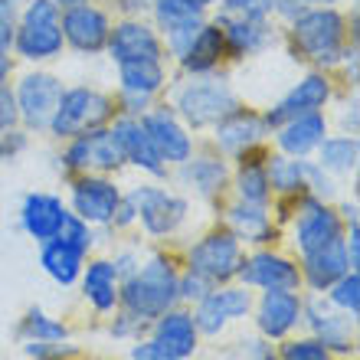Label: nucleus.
Listing matches in <instances>:
<instances>
[{"label":"nucleus","instance_id":"obj_1","mask_svg":"<svg viewBox=\"0 0 360 360\" xmlns=\"http://www.w3.org/2000/svg\"><path fill=\"white\" fill-rule=\"evenodd\" d=\"M295 59H308L318 69L341 66L347 49V17L338 7H304L288 23Z\"/></svg>","mask_w":360,"mask_h":360},{"label":"nucleus","instance_id":"obj_51","mask_svg":"<svg viewBox=\"0 0 360 360\" xmlns=\"http://www.w3.org/2000/svg\"><path fill=\"white\" fill-rule=\"evenodd\" d=\"M304 7H334V4H341V0H298Z\"/></svg>","mask_w":360,"mask_h":360},{"label":"nucleus","instance_id":"obj_23","mask_svg":"<svg viewBox=\"0 0 360 360\" xmlns=\"http://www.w3.org/2000/svg\"><path fill=\"white\" fill-rule=\"evenodd\" d=\"M302 302L298 295L282 292V288H266L262 302H259V331L266 338H285L295 324L302 321Z\"/></svg>","mask_w":360,"mask_h":360},{"label":"nucleus","instance_id":"obj_49","mask_svg":"<svg viewBox=\"0 0 360 360\" xmlns=\"http://www.w3.org/2000/svg\"><path fill=\"white\" fill-rule=\"evenodd\" d=\"M118 10L124 17H144L151 10V0H118Z\"/></svg>","mask_w":360,"mask_h":360},{"label":"nucleus","instance_id":"obj_52","mask_svg":"<svg viewBox=\"0 0 360 360\" xmlns=\"http://www.w3.org/2000/svg\"><path fill=\"white\" fill-rule=\"evenodd\" d=\"M59 10H69V7H79V4H92V0H53Z\"/></svg>","mask_w":360,"mask_h":360},{"label":"nucleus","instance_id":"obj_53","mask_svg":"<svg viewBox=\"0 0 360 360\" xmlns=\"http://www.w3.org/2000/svg\"><path fill=\"white\" fill-rule=\"evenodd\" d=\"M197 4H200V7H203V10H210V7H213V4H217V0H197Z\"/></svg>","mask_w":360,"mask_h":360},{"label":"nucleus","instance_id":"obj_17","mask_svg":"<svg viewBox=\"0 0 360 360\" xmlns=\"http://www.w3.org/2000/svg\"><path fill=\"white\" fill-rule=\"evenodd\" d=\"M118 203H122V190L105 174H82L72 180V210L86 223H112Z\"/></svg>","mask_w":360,"mask_h":360},{"label":"nucleus","instance_id":"obj_37","mask_svg":"<svg viewBox=\"0 0 360 360\" xmlns=\"http://www.w3.org/2000/svg\"><path fill=\"white\" fill-rule=\"evenodd\" d=\"M23 334L37 344H56V341H66L69 338L66 328L59 321H53V318H46L43 311H30V318L23 321Z\"/></svg>","mask_w":360,"mask_h":360},{"label":"nucleus","instance_id":"obj_26","mask_svg":"<svg viewBox=\"0 0 360 360\" xmlns=\"http://www.w3.org/2000/svg\"><path fill=\"white\" fill-rule=\"evenodd\" d=\"M197 324L187 311H164L154 324V341L161 344L164 351H171L177 360L197 351Z\"/></svg>","mask_w":360,"mask_h":360},{"label":"nucleus","instance_id":"obj_7","mask_svg":"<svg viewBox=\"0 0 360 360\" xmlns=\"http://www.w3.org/2000/svg\"><path fill=\"white\" fill-rule=\"evenodd\" d=\"M63 164L79 174H112L124 164V154L118 148L115 131L108 124H102V128H92L79 138H69Z\"/></svg>","mask_w":360,"mask_h":360},{"label":"nucleus","instance_id":"obj_28","mask_svg":"<svg viewBox=\"0 0 360 360\" xmlns=\"http://www.w3.org/2000/svg\"><path fill=\"white\" fill-rule=\"evenodd\" d=\"M344 272H351V262H347V249H344L341 239L304 256V278H308V285L318 288V292H321V288H331Z\"/></svg>","mask_w":360,"mask_h":360},{"label":"nucleus","instance_id":"obj_13","mask_svg":"<svg viewBox=\"0 0 360 360\" xmlns=\"http://www.w3.org/2000/svg\"><path fill=\"white\" fill-rule=\"evenodd\" d=\"M331 95H334L331 79L324 76L321 69H314L302 82H295L262 118H266L269 131H272V128H278V124H285L288 118H298V115H304V112H324V105L331 102Z\"/></svg>","mask_w":360,"mask_h":360},{"label":"nucleus","instance_id":"obj_24","mask_svg":"<svg viewBox=\"0 0 360 360\" xmlns=\"http://www.w3.org/2000/svg\"><path fill=\"white\" fill-rule=\"evenodd\" d=\"M66 213L69 210L63 207V200L53 197V193H27L23 210H20V223L33 239L46 243V239H53L59 233Z\"/></svg>","mask_w":360,"mask_h":360},{"label":"nucleus","instance_id":"obj_35","mask_svg":"<svg viewBox=\"0 0 360 360\" xmlns=\"http://www.w3.org/2000/svg\"><path fill=\"white\" fill-rule=\"evenodd\" d=\"M239 171H236V190H239V200L246 203H266L272 187H269V174H266V164L262 161H252V151L239 158Z\"/></svg>","mask_w":360,"mask_h":360},{"label":"nucleus","instance_id":"obj_21","mask_svg":"<svg viewBox=\"0 0 360 360\" xmlns=\"http://www.w3.org/2000/svg\"><path fill=\"white\" fill-rule=\"evenodd\" d=\"M249 308H252V298L243 288H219V292H207L200 298L197 308V331L203 334H217L223 331V324L233 321V318H246Z\"/></svg>","mask_w":360,"mask_h":360},{"label":"nucleus","instance_id":"obj_12","mask_svg":"<svg viewBox=\"0 0 360 360\" xmlns=\"http://www.w3.org/2000/svg\"><path fill=\"white\" fill-rule=\"evenodd\" d=\"M266 174L269 187L278 193H302V190H314V197L334 193V180L328 177V171H321L314 161H304V158H288V154L266 158Z\"/></svg>","mask_w":360,"mask_h":360},{"label":"nucleus","instance_id":"obj_44","mask_svg":"<svg viewBox=\"0 0 360 360\" xmlns=\"http://www.w3.org/2000/svg\"><path fill=\"white\" fill-rule=\"evenodd\" d=\"M20 124V112H17V98L10 92V86L0 89V134L10 131V128H17Z\"/></svg>","mask_w":360,"mask_h":360},{"label":"nucleus","instance_id":"obj_33","mask_svg":"<svg viewBox=\"0 0 360 360\" xmlns=\"http://www.w3.org/2000/svg\"><path fill=\"white\" fill-rule=\"evenodd\" d=\"M229 226H233V236L246 239V243H266V239H272V223H269L266 203H246V200H239L236 207H229Z\"/></svg>","mask_w":360,"mask_h":360},{"label":"nucleus","instance_id":"obj_25","mask_svg":"<svg viewBox=\"0 0 360 360\" xmlns=\"http://www.w3.org/2000/svg\"><path fill=\"white\" fill-rule=\"evenodd\" d=\"M236 275H243V282L246 285H259V288H282V292H292V288H298V282H302L298 269H295L288 259L272 256V252H259V256H252L249 262L239 266Z\"/></svg>","mask_w":360,"mask_h":360},{"label":"nucleus","instance_id":"obj_43","mask_svg":"<svg viewBox=\"0 0 360 360\" xmlns=\"http://www.w3.org/2000/svg\"><path fill=\"white\" fill-rule=\"evenodd\" d=\"M207 292H213V282L210 278H203V275L197 272H187L184 278H177V298H203Z\"/></svg>","mask_w":360,"mask_h":360},{"label":"nucleus","instance_id":"obj_30","mask_svg":"<svg viewBox=\"0 0 360 360\" xmlns=\"http://www.w3.org/2000/svg\"><path fill=\"white\" fill-rule=\"evenodd\" d=\"M167 86V69L164 59H138L118 66V89L134 95H158Z\"/></svg>","mask_w":360,"mask_h":360},{"label":"nucleus","instance_id":"obj_50","mask_svg":"<svg viewBox=\"0 0 360 360\" xmlns=\"http://www.w3.org/2000/svg\"><path fill=\"white\" fill-rule=\"evenodd\" d=\"M10 72H13V59H10V49H0V86H7Z\"/></svg>","mask_w":360,"mask_h":360},{"label":"nucleus","instance_id":"obj_19","mask_svg":"<svg viewBox=\"0 0 360 360\" xmlns=\"http://www.w3.org/2000/svg\"><path fill=\"white\" fill-rule=\"evenodd\" d=\"M278 151L288 158H308L318 151V144L328 138V115L324 112H304L298 118H288L285 124L272 128Z\"/></svg>","mask_w":360,"mask_h":360},{"label":"nucleus","instance_id":"obj_34","mask_svg":"<svg viewBox=\"0 0 360 360\" xmlns=\"http://www.w3.org/2000/svg\"><path fill=\"white\" fill-rule=\"evenodd\" d=\"M82 288H86V298L98 308V311H112L115 302H118V275H115L112 262H92L82 278Z\"/></svg>","mask_w":360,"mask_h":360},{"label":"nucleus","instance_id":"obj_5","mask_svg":"<svg viewBox=\"0 0 360 360\" xmlns=\"http://www.w3.org/2000/svg\"><path fill=\"white\" fill-rule=\"evenodd\" d=\"M112 118H115V102L108 95L92 86H72L63 89L46 131L53 138H59V141H69V138L92 131V128H102Z\"/></svg>","mask_w":360,"mask_h":360},{"label":"nucleus","instance_id":"obj_10","mask_svg":"<svg viewBox=\"0 0 360 360\" xmlns=\"http://www.w3.org/2000/svg\"><path fill=\"white\" fill-rule=\"evenodd\" d=\"M144 128V134H148V141L154 144V151L161 154V161L171 167V164H184L193 154V138H190V128L184 122H180L177 115H174V108H167V105H161V108H148V112L138 118Z\"/></svg>","mask_w":360,"mask_h":360},{"label":"nucleus","instance_id":"obj_36","mask_svg":"<svg viewBox=\"0 0 360 360\" xmlns=\"http://www.w3.org/2000/svg\"><path fill=\"white\" fill-rule=\"evenodd\" d=\"M148 13L154 17L158 30H167L174 23H184V20H193V17H207V10L200 7L197 0H151Z\"/></svg>","mask_w":360,"mask_h":360},{"label":"nucleus","instance_id":"obj_27","mask_svg":"<svg viewBox=\"0 0 360 360\" xmlns=\"http://www.w3.org/2000/svg\"><path fill=\"white\" fill-rule=\"evenodd\" d=\"M180 177H184L187 187L197 190L200 197H217L226 187L229 167L223 158H213V154H200V158L190 154L187 161L180 164Z\"/></svg>","mask_w":360,"mask_h":360},{"label":"nucleus","instance_id":"obj_22","mask_svg":"<svg viewBox=\"0 0 360 360\" xmlns=\"http://www.w3.org/2000/svg\"><path fill=\"white\" fill-rule=\"evenodd\" d=\"M223 59H226L223 30H219L217 20H207V23L197 30V37L190 39V46L180 53L177 66L184 69L187 76H203V72H217Z\"/></svg>","mask_w":360,"mask_h":360},{"label":"nucleus","instance_id":"obj_15","mask_svg":"<svg viewBox=\"0 0 360 360\" xmlns=\"http://www.w3.org/2000/svg\"><path fill=\"white\" fill-rule=\"evenodd\" d=\"M269 124L262 115L249 112V108H233L229 115H223L217 124H213V144H217L223 154L229 158H243V154L256 151L259 144L269 138Z\"/></svg>","mask_w":360,"mask_h":360},{"label":"nucleus","instance_id":"obj_11","mask_svg":"<svg viewBox=\"0 0 360 360\" xmlns=\"http://www.w3.org/2000/svg\"><path fill=\"white\" fill-rule=\"evenodd\" d=\"M59 27H63L66 46H72L82 56H95V53H105V43L112 33V17L95 4H79V7L63 10Z\"/></svg>","mask_w":360,"mask_h":360},{"label":"nucleus","instance_id":"obj_18","mask_svg":"<svg viewBox=\"0 0 360 360\" xmlns=\"http://www.w3.org/2000/svg\"><path fill=\"white\" fill-rule=\"evenodd\" d=\"M341 239V219L331 207H324L321 197H304L302 203V217H298V226H295V243L304 256L314 252V249H324Z\"/></svg>","mask_w":360,"mask_h":360},{"label":"nucleus","instance_id":"obj_29","mask_svg":"<svg viewBox=\"0 0 360 360\" xmlns=\"http://www.w3.org/2000/svg\"><path fill=\"white\" fill-rule=\"evenodd\" d=\"M351 321H354V318L331 314L321 302H311V304H308V324H311V331L318 334V341H321L328 351H341V354H351L354 351Z\"/></svg>","mask_w":360,"mask_h":360},{"label":"nucleus","instance_id":"obj_39","mask_svg":"<svg viewBox=\"0 0 360 360\" xmlns=\"http://www.w3.org/2000/svg\"><path fill=\"white\" fill-rule=\"evenodd\" d=\"M56 236L66 239V243H72V246L82 249V252H89V246H92V233H89V223H86L82 217H76V213H66V219H63V226H59Z\"/></svg>","mask_w":360,"mask_h":360},{"label":"nucleus","instance_id":"obj_6","mask_svg":"<svg viewBox=\"0 0 360 360\" xmlns=\"http://www.w3.org/2000/svg\"><path fill=\"white\" fill-rule=\"evenodd\" d=\"M63 89H66L63 79L53 76V72H43V69L27 72V76L20 79L17 89H13V98H17L20 122H23L27 131H46Z\"/></svg>","mask_w":360,"mask_h":360},{"label":"nucleus","instance_id":"obj_46","mask_svg":"<svg viewBox=\"0 0 360 360\" xmlns=\"http://www.w3.org/2000/svg\"><path fill=\"white\" fill-rule=\"evenodd\" d=\"M27 148V131H17V128H10V131L0 134V161H7L13 154H20Z\"/></svg>","mask_w":360,"mask_h":360},{"label":"nucleus","instance_id":"obj_16","mask_svg":"<svg viewBox=\"0 0 360 360\" xmlns=\"http://www.w3.org/2000/svg\"><path fill=\"white\" fill-rule=\"evenodd\" d=\"M223 30L226 39V56L233 59H246V56H259L269 46H275V33L272 17H233V13H217L213 17Z\"/></svg>","mask_w":360,"mask_h":360},{"label":"nucleus","instance_id":"obj_32","mask_svg":"<svg viewBox=\"0 0 360 360\" xmlns=\"http://www.w3.org/2000/svg\"><path fill=\"white\" fill-rule=\"evenodd\" d=\"M318 167L328 174H351L357 171V158H360V148H357V138L354 134H328L321 144H318Z\"/></svg>","mask_w":360,"mask_h":360},{"label":"nucleus","instance_id":"obj_54","mask_svg":"<svg viewBox=\"0 0 360 360\" xmlns=\"http://www.w3.org/2000/svg\"><path fill=\"white\" fill-rule=\"evenodd\" d=\"M0 89H4V86H0Z\"/></svg>","mask_w":360,"mask_h":360},{"label":"nucleus","instance_id":"obj_14","mask_svg":"<svg viewBox=\"0 0 360 360\" xmlns=\"http://www.w3.org/2000/svg\"><path fill=\"white\" fill-rule=\"evenodd\" d=\"M243 266V252H239V239L233 233H210L190 249V272L203 275L210 282H226Z\"/></svg>","mask_w":360,"mask_h":360},{"label":"nucleus","instance_id":"obj_4","mask_svg":"<svg viewBox=\"0 0 360 360\" xmlns=\"http://www.w3.org/2000/svg\"><path fill=\"white\" fill-rule=\"evenodd\" d=\"M124 308L144 321L161 318L164 311H171V304L177 302V272H174L171 259L151 256L141 266V272H131L122 292Z\"/></svg>","mask_w":360,"mask_h":360},{"label":"nucleus","instance_id":"obj_31","mask_svg":"<svg viewBox=\"0 0 360 360\" xmlns=\"http://www.w3.org/2000/svg\"><path fill=\"white\" fill-rule=\"evenodd\" d=\"M82 249H76L72 243H66V239H46L43 243V269H46L53 278H56L59 285H72L79 278V269H82Z\"/></svg>","mask_w":360,"mask_h":360},{"label":"nucleus","instance_id":"obj_45","mask_svg":"<svg viewBox=\"0 0 360 360\" xmlns=\"http://www.w3.org/2000/svg\"><path fill=\"white\" fill-rule=\"evenodd\" d=\"M151 105H154V95H134V92L118 95V108H122V115H131V118H141Z\"/></svg>","mask_w":360,"mask_h":360},{"label":"nucleus","instance_id":"obj_47","mask_svg":"<svg viewBox=\"0 0 360 360\" xmlns=\"http://www.w3.org/2000/svg\"><path fill=\"white\" fill-rule=\"evenodd\" d=\"M131 360H177L171 351H164L158 341H148V344H138L131 354Z\"/></svg>","mask_w":360,"mask_h":360},{"label":"nucleus","instance_id":"obj_40","mask_svg":"<svg viewBox=\"0 0 360 360\" xmlns=\"http://www.w3.org/2000/svg\"><path fill=\"white\" fill-rule=\"evenodd\" d=\"M282 357L285 360H331V351H328L318 338H304V341L285 344Z\"/></svg>","mask_w":360,"mask_h":360},{"label":"nucleus","instance_id":"obj_48","mask_svg":"<svg viewBox=\"0 0 360 360\" xmlns=\"http://www.w3.org/2000/svg\"><path fill=\"white\" fill-rule=\"evenodd\" d=\"M239 360H269V347L262 341H239Z\"/></svg>","mask_w":360,"mask_h":360},{"label":"nucleus","instance_id":"obj_2","mask_svg":"<svg viewBox=\"0 0 360 360\" xmlns=\"http://www.w3.org/2000/svg\"><path fill=\"white\" fill-rule=\"evenodd\" d=\"M171 108L190 131H203V128H213L223 115L239 108V98L233 92V86H229V79L219 76V69H217V72L190 76L174 92Z\"/></svg>","mask_w":360,"mask_h":360},{"label":"nucleus","instance_id":"obj_41","mask_svg":"<svg viewBox=\"0 0 360 360\" xmlns=\"http://www.w3.org/2000/svg\"><path fill=\"white\" fill-rule=\"evenodd\" d=\"M219 13H233V17H272L275 0H217Z\"/></svg>","mask_w":360,"mask_h":360},{"label":"nucleus","instance_id":"obj_8","mask_svg":"<svg viewBox=\"0 0 360 360\" xmlns=\"http://www.w3.org/2000/svg\"><path fill=\"white\" fill-rule=\"evenodd\" d=\"M105 53L115 66L122 63H138V59H164V39L158 33L154 23H148L144 17H124L118 23H112Z\"/></svg>","mask_w":360,"mask_h":360},{"label":"nucleus","instance_id":"obj_38","mask_svg":"<svg viewBox=\"0 0 360 360\" xmlns=\"http://www.w3.org/2000/svg\"><path fill=\"white\" fill-rule=\"evenodd\" d=\"M334 292H331V302L341 308L347 318H357V311H360V275L354 272H344L338 282L331 285Z\"/></svg>","mask_w":360,"mask_h":360},{"label":"nucleus","instance_id":"obj_3","mask_svg":"<svg viewBox=\"0 0 360 360\" xmlns=\"http://www.w3.org/2000/svg\"><path fill=\"white\" fill-rule=\"evenodd\" d=\"M59 17H63V10L53 0H23L10 49L27 63H49V59L63 56L66 39H63Z\"/></svg>","mask_w":360,"mask_h":360},{"label":"nucleus","instance_id":"obj_42","mask_svg":"<svg viewBox=\"0 0 360 360\" xmlns=\"http://www.w3.org/2000/svg\"><path fill=\"white\" fill-rule=\"evenodd\" d=\"M20 10H23V0H0V49H10L13 43Z\"/></svg>","mask_w":360,"mask_h":360},{"label":"nucleus","instance_id":"obj_20","mask_svg":"<svg viewBox=\"0 0 360 360\" xmlns=\"http://www.w3.org/2000/svg\"><path fill=\"white\" fill-rule=\"evenodd\" d=\"M112 131H115V138H118L124 164H134V167H141V171L151 174V177H167V164L161 161V154L154 151V144L148 141V134H144L138 118H131V115L115 118Z\"/></svg>","mask_w":360,"mask_h":360},{"label":"nucleus","instance_id":"obj_9","mask_svg":"<svg viewBox=\"0 0 360 360\" xmlns=\"http://www.w3.org/2000/svg\"><path fill=\"white\" fill-rule=\"evenodd\" d=\"M128 203L134 207V217L141 219L151 236H167L187 217V200L174 197V193H167L164 187H154V184L134 187L128 193Z\"/></svg>","mask_w":360,"mask_h":360}]
</instances>
